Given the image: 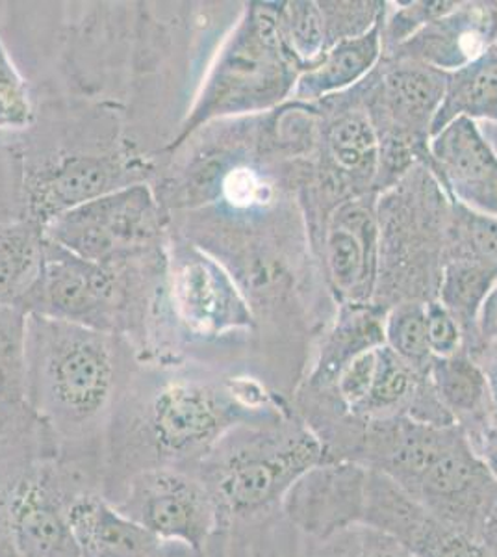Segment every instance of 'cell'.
<instances>
[{
    "label": "cell",
    "mask_w": 497,
    "mask_h": 557,
    "mask_svg": "<svg viewBox=\"0 0 497 557\" xmlns=\"http://www.w3.org/2000/svg\"><path fill=\"white\" fill-rule=\"evenodd\" d=\"M275 418L244 406L233 380H208L178 362L138 359L108 428L102 493L114 498L144 470L191 472L234 428Z\"/></svg>",
    "instance_id": "1"
},
{
    "label": "cell",
    "mask_w": 497,
    "mask_h": 557,
    "mask_svg": "<svg viewBox=\"0 0 497 557\" xmlns=\"http://www.w3.org/2000/svg\"><path fill=\"white\" fill-rule=\"evenodd\" d=\"M136 364L125 336L30 314L26 401L57 435L58 456L104 462L108 428Z\"/></svg>",
    "instance_id": "2"
},
{
    "label": "cell",
    "mask_w": 497,
    "mask_h": 557,
    "mask_svg": "<svg viewBox=\"0 0 497 557\" xmlns=\"http://www.w3.org/2000/svg\"><path fill=\"white\" fill-rule=\"evenodd\" d=\"M320 462H327L325 450L309 425L275 418L234 428L191 472L228 530L278 513L291 485Z\"/></svg>",
    "instance_id": "3"
},
{
    "label": "cell",
    "mask_w": 497,
    "mask_h": 557,
    "mask_svg": "<svg viewBox=\"0 0 497 557\" xmlns=\"http://www.w3.org/2000/svg\"><path fill=\"white\" fill-rule=\"evenodd\" d=\"M296 83L278 30V10L251 4L208 71L194 107L164 151L176 152L210 121L259 112L281 101Z\"/></svg>",
    "instance_id": "4"
},
{
    "label": "cell",
    "mask_w": 497,
    "mask_h": 557,
    "mask_svg": "<svg viewBox=\"0 0 497 557\" xmlns=\"http://www.w3.org/2000/svg\"><path fill=\"white\" fill-rule=\"evenodd\" d=\"M170 215L147 183L80 205L45 225V236L76 257L123 272L165 267Z\"/></svg>",
    "instance_id": "5"
},
{
    "label": "cell",
    "mask_w": 497,
    "mask_h": 557,
    "mask_svg": "<svg viewBox=\"0 0 497 557\" xmlns=\"http://www.w3.org/2000/svg\"><path fill=\"white\" fill-rule=\"evenodd\" d=\"M110 502L160 541L196 550H207L221 530L214 498L189 470H144L128 478Z\"/></svg>",
    "instance_id": "6"
},
{
    "label": "cell",
    "mask_w": 497,
    "mask_h": 557,
    "mask_svg": "<svg viewBox=\"0 0 497 557\" xmlns=\"http://www.w3.org/2000/svg\"><path fill=\"white\" fill-rule=\"evenodd\" d=\"M165 298L189 335L212 338L251 325V312L233 277L183 231L167 233Z\"/></svg>",
    "instance_id": "7"
},
{
    "label": "cell",
    "mask_w": 497,
    "mask_h": 557,
    "mask_svg": "<svg viewBox=\"0 0 497 557\" xmlns=\"http://www.w3.org/2000/svg\"><path fill=\"white\" fill-rule=\"evenodd\" d=\"M401 491L444 524L483 543L486 520L497 500V482L460 428L451 443Z\"/></svg>",
    "instance_id": "8"
},
{
    "label": "cell",
    "mask_w": 497,
    "mask_h": 557,
    "mask_svg": "<svg viewBox=\"0 0 497 557\" xmlns=\"http://www.w3.org/2000/svg\"><path fill=\"white\" fill-rule=\"evenodd\" d=\"M149 168L120 152H73L54 162L25 168L26 218L45 227L58 215L131 184L146 183Z\"/></svg>",
    "instance_id": "9"
},
{
    "label": "cell",
    "mask_w": 497,
    "mask_h": 557,
    "mask_svg": "<svg viewBox=\"0 0 497 557\" xmlns=\"http://www.w3.org/2000/svg\"><path fill=\"white\" fill-rule=\"evenodd\" d=\"M370 469L355 461L320 462L291 485L281 504L284 520L312 543L362 524Z\"/></svg>",
    "instance_id": "10"
},
{
    "label": "cell",
    "mask_w": 497,
    "mask_h": 557,
    "mask_svg": "<svg viewBox=\"0 0 497 557\" xmlns=\"http://www.w3.org/2000/svg\"><path fill=\"white\" fill-rule=\"evenodd\" d=\"M362 525L394 539L412 557H490L483 543L444 524L377 470L368 475Z\"/></svg>",
    "instance_id": "11"
},
{
    "label": "cell",
    "mask_w": 497,
    "mask_h": 557,
    "mask_svg": "<svg viewBox=\"0 0 497 557\" xmlns=\"http://www.w3.org/2000/svg\"><path fill=\"white\" fill-rule=\"evenodd\" d=\"M51 462L20 487L0 496V502L7 507L21 556L80 557L71 530V502L58 487Z\"/></svg>",
    "instance_id": "12"
},
{
    "label": "cell",
    "mask_w": 497,
    "mask_h": 557,
    "mask_svg": "<svg viewBox=\"0 0 497 557\" xmlns=\"http://www.w3.org/2000/svg\"><path fill=\"white\" fill-rule=\"evenodd\" d=\"M433 154L460 201L497 218V157L472 120L459 117L435 134Z\"/></svg>",
    "instance_id": "13"
},
{
    "label": "cell",
    "mask_w": 497,
    "mask_h": 557,
    "mask_svg": "<svg viewBox=\"0 0 497 557\" xmlns=\"http://www.w3.org/2000/svg\"><path fill=\"white\" fill-rule=\"evenodd\" d=\"M70 522L80 557H151L162 543L101 491L78 496L70 506Z\"/></svg>",
    "instance_id": "14"
},
{
    "label": "cell",
    "mask_w": 497,
    "mask_h": 557,
    "mask_svg": "<svg viewBox=\"0 0 497 557\" xmlns=\"http://www.w3.org/2000/svg\"><path fill=\"white\" fill-rule=\"evenodd\" d=\"M60 454V444L26 399H0V496L38 474Z\"/></svg>",
    "instance_id": "15"
},
{
    "label": "cell",
    "mask_w": 497,
    "mask_h": 557,
    "mask_svg": "<svg viewBox=\"0 0 497 557\" xmlns=\"http://www.w3.org/2000/svg\"><path fill=\"white\" fill-rule=\"evenodd\" d=\"M492 20L486 8H455L407 39L405 51L415 62L438 71L464 67L488 49Z\"/></svg>",
    "instance_id": "16"
},
{
    "label": "cell",
    "mask_w": 497,
    "mask_h": 557,
    "mask_svg": "<svg viewBox=\"0 0 497 557\" xmlns=\"http://www.w3.org/2000/svg\"><path fill=\"white\" fill-rule=\"evenodd\" d=\"M436 396L451 414L455 424L472 443L494 414L490 411V386L483 370L462 355L435 359L428 368Z\"/></svg>",
    "instance_id": "17"
},
{
    "label": "cell",
    "mask_w": 497,
    "mask_h": 557,
    "mask_svg": "<svg viewBox=\"0 0 497 557\" xmlns=\"http://www.w3.org/2000/svg\"><path fill=\"white\" fill-rule=\"evenodd\" d=\"M459 117L497 121V41L470 64L446 75V94L435 114L431 134Z\"/></svg>",
    "instance_id": "18"
},
{
    "label": "cell",
    "mask_w": 497,
    "mask_h": 557,
    "mask_svg": "<svg viewBox=\"0 0 497 557\" xmlns=\"http://www.w3.org/2000/svg\"><path fill=\"white\" fill-rule=\"evenodd\" d=\"M45 228L30 218L0 225V305L23 307L45 257Z\"/></svg>",
    "instance_id": "19"
},
{
    "label": "cell",
    "mask_w": 497,
    "mask_h": 557,
    "mask_svg": "<svg viewBox=\"0 0 497 557\" xmlns=\"http://www.w3.org/2000/svg\"><path fill=\"white\" fill-rule=\"evenodd\" d=\"M328 268L341 290H357L373 275L375 225L359 207L344 210L336 218L327 238Z\"/></svg>",
    "instance_id": "20"
},
{
    "label": "cell",
    "mask_w": 497,
    "mask_h": 557,
    "mask_svg": "<svg viewBox=\"0 0 497 557\" xmlns=\"http://www.w3.org/2000/svg\"><path fill=\"white\" fill-rule=\"evenodd\" d=\"M378 26L359 38L341 39L328 52H323L322 62L302 73L297 81L296 96L315 99L351 86L372 70L381 54Z\"/></svg>",
    "instance_id": "21"
},
{
    "label": "cell",
    "mask_w": 497,
    "mask_h": 557,
    "mask_svg": "<svg viewBox=\"0 0 497 557\" xmlns=\"http://www.w3.org/2000/svg\"><path fill=\"white\" fill-rule=\"evenodd\" d=\"M446 94V75L431 65L409 60L384 76V96L392 114L407 127L420 128L435 120Z\"/></svg>",
    "instance_id": "22"
},
{
    "label": "cell",
    "mask_w": 497,
    "mask_h": 557,
    "mask_svg": "<svg viewBox=\"0 0 497 557\" xmlns=\"http://www.w3.org/2000/svg\"><path fill=\"white\" fill-rule=\"evenodd\" d=\"M28 320L15 305H0V399H26Z\"/></svg>",
    "instance_id": "23"
},
{
    "label": "cell",
    "mask_w": 497,
    "mask_h": 557,
    "mask_svg": "<svg viewBox=\"0 0 497 557\" xmlns=\"http://www.w3.org/2000/svg\"><path fill=\"white\" fill-rule=\"evenodd\" d=\"M278 30L291 60L312 62L327 44L322 8L314 2H290L278 10Z\"/></svg>",
    "instance_id": "24"
},
{
    "label": "cell",
    "mask_w": 497,
    "mask_h": 557,
    "mask_svg": "<svg viewBox=\"0 0 497 557\" xmlns=\"http://www.w3.org/2000/svg\"><path fill=\"white\" fill-rule=\"evenodd\" d=\"M494 277V273L470 257L462 255L455 259L447 268L444 281V307L455 318H462V322H467L483 304Z\"/></svg>",
    "instance_id": "25"
},
{
    "label": "cell",
    "mask_w": 497,
    "mask_h": 557,
    "mask_svg": "<svg viewBox=\"0 0 497 557\" xmlns=\"http://www.w3.org/2000/svg\"><path fill=\"white\" fill-rule=\"evenodd\" d=\"M377 151V136L364 115H347L331 133V152L346 172H373Z\"/></svg>",
    "instance_id": "26"
},
{
    "label": "cell",
    "mask_w": 497,
    "mask_h": 557,
    "mask_svg": "<svg viewBox=\"0 0 497 557\" xmlns=\"http://www.w3.org/2000/svg\"><path fill=\"white\" fill-rule=\"evenodd\" d=\"M386 338L392 351L415 372H428L431 349L427 343L425 309L420 305H405L394 311L386 323Z\"/></svg>",
    "instance_id": "27"
},
{
    "label": "cell",
    "mask_w": 497,
    "mask_h": 557,
    "mask_svg": "<svg viewBox=\"0 0 497 557\" xmlns=\"http://www.w3.org/2000/svg\"><path fill=\"white\" fill-rule=\"evenodd\" d=\"M34 115L30 89L0 38V133H23Z\"/></svg>",
    "instance_id": "28"
},
{
    "label": "cell",
    "mask_w": 497,
    "mask_h": 557,
    "mask_svg": "<svg viewBox=\"0 0 497 557\" xmlns=\"http://www.w3.org/2000/svg\"><path fill=\"white\" fill-rule=\"evenodd\" d=\"M309 557H412L403 546L375 532L368 525H355L351 530L318 543Z\"/></svg>",
    "instance_id": "29"
},
{
    "label": "cell",
    "mask_w": 497,
    "mask_h": 557,
    "mask_svg": "<svg viewBox=\"0 0 497 557\" xmlns=\"http://www.w3.org/2000/svg\"><path fill=\"white\" fill-rule=\"evenodd\" d=\"M378 355H381V348L360 351L347 362L346 367L341 368L334 380L338 396L351 412L368 398V394L372 391L378 370Z\"/></svg>",
    "instance_id": "30"
},
{
    "label": "cell",
    "mask_w": 497,
    "mask_h": 557,
    "mask_svg": "<svg viewBox=\"0 0 497 557\" xmlns=\"http://www.w3.org/2000/svg\"><path fill=\"white\" fill-rule=\"evenodd\" d=\"M460 236L467 247L464 257L497 275V218L468 210L460 223Z\"/></svg>",
    "instance_id": "31"
},
{
    "label": "cell",
    "mask_w": 497,
    "mask_h": 557,
    "mask_svg": "<svg viewBox=\"0 0 497 557\" xmlns=\"http://www.w3.org/2000/svg\"><path fill=\"white\" fill-rule=\"evenodd\" d=\"M427 320V343L435 359H446L457 355L460 344L459 320L440 304L428 305L425 309Z\"/></svg>",
    "instance_id": "32"
},
{
    "label": "cell",
    "mask_w": 497,
    "mask_h": 557,
    "mask_svg": "<svg viewBox=\"0 0 497 557\" xmlns=\"http://www.w3.org/2000/svg\"><path fill=\"white\" fill-rule=\"evenodd\" d=\"M220 191L236 209H249L264 201L265 186L252 170L236 168L221 178Z\"/></svg>",
    "instance_id": "33"
},
{
    "label": "cell",
    "mask_w": 497,
    "mask_h": 557,
    "mask_svg": "<svg viewBox=\"0 0 497 557\" xmlns=\"http://www.w3.org/2000/svg\"><path fill=\"white\" fill-rule=\"evenodd\" d=\"M470 444H472L473 450L477 451V456L485 461L497 482V414L488 420V424Z\"/></svg>",
    "instance_id": "34"
},
{
    "label": "cell",
    "mask_w": 497,
    "mask_h": 557,
    "mask_svg": "<svg viewBox=\"0 0 497 557\" xmlns=\"http://www.w3.org/2000/svg\"><path fill=\"white\" fill-rule=\"evenodd\" d=\"M0 557H23L20 546L13 537L10 517H8L7 507L2 506V502H0Z\"/></svg>",
    "instance_id": "35"
},
{
    "label": "cell",
    "mask_w": 497,
    "mask_h": 557,
    "mask_svg": "<svg viewBox=\"0 0 497 557\" xmlns=\"http://www.w3.org/2000/svg\"><path fill=\"white\" fill-rule=\"evenodd\" d=\"M483 545L490 557H497V500L492 507L490 517L486 520L485 532H483Z\"/></svg>",
    "instance_id": "36"
}]
</instances>
